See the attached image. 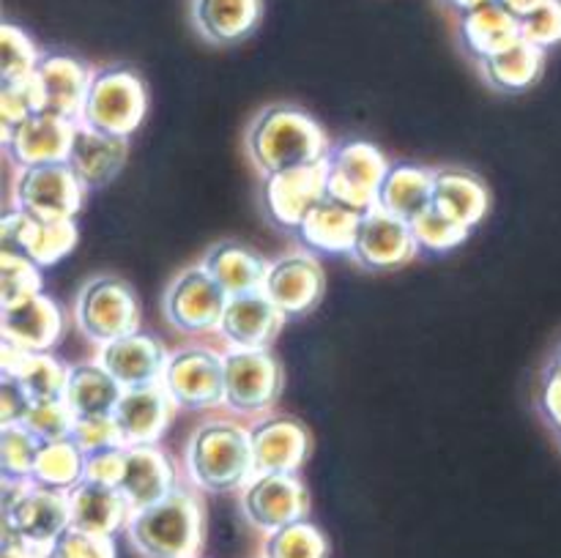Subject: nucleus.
<instances>
[{
    "label": "nucleus",
    "mask_w": 561,
    "mask_h": 558,
    "mask_svg": "<svg viewBox=\"0 0 561 558\" xmlns=\"http://www.w3.org/2000/svg\"><path fill=\"white\" fill-rule=\"evenodd\" d=\"M247 153L266 178L283 170L327 162L332 148L327 131L310 113L294 104H274L252 120L247 131Z\"/></svg>",
    "instance_id": "nucleus-1"
},
{
    "label": "nucleus",
    "mask_w": 561,
    "mask_h": 558,
    "mask_svg": "<svg viewBox=\"0 0 561 558\" xmlns=\"http://www.w3.org/2000/svg\"><path fill=\"white\" fill-rule=\"evenodd\" d=\"M186 474L206 492L241 490L255 476L250 427L233 419H208L186 443Z\"/></svg>",
    "instance_id": "nucleus-2"
},
{
    "label": "nucleus",
    "mask_w": 561,
    "mask_h": 558,
    "mask_svg": "<svg viewBox=\"0 0 561 558\" xmlns=\"http://www.w3.org/2000/svg\"><path fill=\"white\" fill-rule=\"evenodd\" d=\"M203 531V503L184 487H175L164 501L135 512L126 525L131 547L142 558H197Z\"/></svg>",
    "instance_id": "nucleus-3"
},
{
    "label": "nucleus",
    "mask_w": 561,
    "mask_h": 558,
    "mask_svg": "<svg viewBox=\"0 0 561 558\" xmlns=\"http://www.w3.org/2000/svg\"><path fill=\"white\" fill-rule=\"evenodd\" d=\"M148 113L146 82L131 66L93 71L80 124L115 137H131Z\"/></svg>",
    "instance_id": "nucleus-4"
},
{
    "label": "nucleus",
    "mask_w": 561,
    "mask_h": 558,
    "mask_svg": "<svg viewBox=\"0 0 561 558\" xmlns=\"http://www.w3.org/2000/svg\"><path fill=\"white\" fill-rule=\"evenodd\" d=\"M75 323L88 342L102 348L137 332L140 301L124 279L93 277L77 293Z\"/></svg>",
    "instance_id": "nucleus-5"
},
{
    "label": "nucleus",
    "mask_w": 561,
    "mask_h": 558,
    "mask_svg": "<svg viewBox=\"0 0 561 558\" xmlns=\"http://www.w3.org/2000/svg\"><path fill=\"white\" fill-rule=\"evenodd\" d=\"M71 528L69 492L47 490L31 479H3V531L53 547Z\"/></svg>",
    "instance_id": "nucleus-6"
},
{
    "label": "nucleus",
    "mask_w": 561,
    "mask_h": 558,
    "mask_svg": "<svg viewBox=\"0 0 561 558\" xmlns=\"http://www.w3.org/2000/svg\"><path fill=\"white\" fill-rule=\"evenodd\" d=\"M85 195L88 189L69 167V162L20 167L14 175V189H11L16 211L27 213L36 222L75 219L85 202Z\"/></svg>",
    "instance_id": "nucleus-7"
},
{
    "label": "nucleus",
    "mask_w": 561,
    "mask_h": 558,
    "mask_svg": "<svg viewBox=\"0 0 561 558\" xmlns=\"http://www.w3.org/2000/svg\"><path fill=\"white\" fill-rule=\"evenodd\" d=\"M387 170V156L373 142H343L327 159V197L359 213L373 211Z\"/></svg>",
    "instance_id": "nucleus-8"
},
{
    "label": "nucleus",
    "mask_w": 561,
    "mask_h": 558,
    "mask_svg": "<svg viewBox=\"0 0 561 558\" xmlns=\"http://www.w3.org/2000/svg\"><path fill=\"white\" fill-rule=\"evenodd\" d=\"M225 408L263 414L283 394V367L268 348H225Z\"/></svg>",
    "instance_id": "nucleus-9"
},
{
    "label": "nucleus",
    "mask_w": 561,
    "mask_h": 558,
    "mask_svg": "<svg viewBox=\"0 0 561 558\" xmlns=\"http://www.w3.org/2000/svg\"><path fill=\"white\" fill-rule=\"evenodd\" d=\"M230 295L203 266H190L168 284L162 310L170 326L186 337L217 334Z\"/></svg>",
    "instance_id": "nucleus-10"
},
{
    "label": "nucleus",
    "mask_w": 561,
    "mask_h": 558,
    "mask_svg": "<svg viewBox=\"0 0 561 558\" xmlns=\"http://www.w3.org/2000/svg\"><path fill=\"white\" fill-rule=\"evenodd\" d=\"M164 392L184 410H211L225 405V359L211 348H192L170 353L162 375Z\"/></svg>",
    "instance_id": "nucleus-11"
},
{
    "label": "nucleus",
    "mask_w": 561,
    "mask_h": 558,
    "mask_svg": "<svg viewBox=\"0 0 561 558\" xmlns=\"http://www.w3.org/2000/svg\"><path fill=\"white\" fill-rule=\"evenodd\" d=\"M241 512L252 528L272 534L296 520H307L310 496L299 474H257L241 487Z\"/></svg>",
    "instance_id": "nucleus-12"
},
{
    "label": "nucleus",
    "mask_w": 561,
    "mask_h": 558,
    "mask_svg": "<svg viewBox=\"0 0 561 558\" xmlns=\"http://www.w3.org/2000/svg\"><path fill=\"white\" fill-rule=\"evenodd\" d=\"M91 77L93 71L75 55L42 53V60L31 77L36 113H49L80 124Z\"/></svg>",
    "instance_id": "nucleus-13"
},
{
    "label": "nucleus",
    "mask_w": 561,
    "mask_h": 558,
    "mask_svg": "<svg viewBox=\"0 0 561 558\" xmlns=\"http://www.w3.org/2000/svg\"><path fill=\"white\" fill-rule=\"evenodd\" d=\"M261 290L283 312L285 321H290L310 315L321 304L327 277L312 252H294L268 263Z\"/></svg>",
    "instance_id": "nucleus-14"
},
{
    "label": "nucleus",
    "mask_w": 561,
    "mask_h": 558,
    "mask_svg": "<svg viewBox=\"0 0 561 558\" xmlns=\"http://www.w3.org/2000/svg\"><path fill=\"white\" fill-rule=\"evenodd\" d=\"M327 200V162L283 170L263 178V208L279 230L296 233L307 213Z\"/></svg>",
    "instance_id": "nucleus-15"
},
{
    "label": "nucleus",
    "mask_w": 561,
    "mask_h": 558,
    "mask_svg": "<svg viewBox=\"0 0 561 558\" xmlns=\"http://www.w3.org/2000/svg\"><path fill=\"white\" fill-rule=\"evenodd\" d=\"M416 255H420V246H416L411 222L392 217L381 208H373L362 217L354 252H351L356 266L365 271H394V268L409 266Z\"/></svg>",
    "instance_id": "nucleus-16"
},
{
    "label": "nucleus",
    "mask_w": 561,
    "mask_h": 558,
    "mask_svg": "<svg viewBox=\"0 0 561 558\" xmlns=\"http://www.w3.org/2000/svg\"><path fill=\"white\" fill-rule=\"evenodd\" d=\"M75 120L58 118L49 113H33L14 129L3 131L5 156L16 170L36 167V164L69 162L71 140H75Z\"/></svg>",
    "instance_id": "nucleus-17"
},
{
    "label": "nucleus",
    "mask_w": 561,
    "mask_h": 558,
    "mask_svg": "<svg viewBox=\"0 0 561 558\" xmlns=\"http://www.w3.org/2000/svg\"><path fill=\"white\" fill-rule=\"evenodd\" d=\"M252 463L257 474H299L310 454V432L294 416H263L250 427Z\"/></svg>",
    "instance_id": "nucleus-18"
},
{
    "label": "nucleus",
    "mask_w": 561,
    "mask_h": 558,
    "mask_svg": "<svg viewBox=\"0 0 561 558\" xmlns=\"http://www.w3.org/2000/svg\"><path fill=\"white\" fill-rule=\"evenodd\" d=\"M0 337L27 353H49L64 337V310L47 293H36L0 312Z\"/></svg>",
    "instance_id": "nucleus-19"
},
{
    "label": "nucleus",
    "mask_w": 561,
    "mask_h": 558,
    "mask_svg": "<svg viewBox=\"0 0 561 558\" xmlns=\"http://www.w3.org/2000/svg\"><path fill=\"white\" fill-rule=\"evenodd\" d=\"M173 410L175 403L164 392L162 383L124 388L113 410L124 446H153L162 441L173 421Z\"/></svg>",
    "instance_id": "nucleus-20"
},
{
    "label": "nucleus",
    "mask_w": 561,
    "mask_h": 558,
    "mask_svg": "<svg viewBox=\"0 0 561 558\" xmlns=\"http://www.w3.org/2000/svg\"><path fill=\"white\" fill-rule=\"evenodd\" d=\"M170 353L157 337L148 334H129L115 342L102 345L99 348V364L115 377L124 388L151 386V383H162L164 367H168Z\"/></svg>",
    "instance_id": "nucleus-21"
},
{
    "label": "nucleus",
    "mask_w": 561,
    "mask_h": 558,
    "mask_svg": "<svg viewBox=\"0 0 561 558\" xmlns=\"http://www.w3.org/2000/svg\"><path fill=\"white\" fill-rule=\"evenodd\" d=\"M285 315L268 301L263 290L230 295L219 321V339L228 348H266L283 328Z\"/></svg>",
    "instance_id": "nucleus-22"
},
{
    "label": "nucleus",
    "mask_w": 561,
    "mask_h": 558,
    "mask_svg": "<svg viewBox=\"0 0 561 558\" xmlns=\"http://www.w3.org/2000/svg\"><path fill=\"white\" fill-rule=\"evenodd\" d=\"M129 159V137L104 135L85 124H77L69 151V167L88 191L102 189L115 181Z\"/></svg>",
    "instance_id": "nucleus-23"
},
{
    "label": "nucleus",
    "mask_w": 561,
    "mask_h": 558,
    "mask_svg": "<svg viewBox=\"0 0 561 558\" xmlns=\"http://www.w3.org/2000/svg\"><path fill=\"white\" fill-rule=\"evenodd\" d=\"M175 468L168 454L153 446H126V468L118 490L129 501L131 512L164 501L175 490Z\"/></svg>",
    "instance_id": "nucleus-24"
},
{
    "label": "nucleus",
    "mask_w": 561,
    "mask_h": 558,
    "mask_svg": "<svg viewBox=\"0 0 561 558\" xmlns=\"http://www.w3.org/2000/svg\"><path fill=\"white\" fill-rule=\"evenodd\" d=\"M71 528L85 531L93 536H110L126 531L131 520V507L118 487L96 485V481H80L69 492Z\"/></svg>",
    "instance_id": "nucleus-25"
},
{
    "label": "nucleus",
    "mask_w": 561,
    "mask_h": 558,
    "mask_svg": "<svg viewBox=\"0 0 561 558\" xmlns=\"http://www.w3.org/2000/svg\"><path fill=\"white\" fill-rule=\"evenodd\" d=\"M365 213L345 208L334 200H323L307 213L305 222L296 230V239L312 255L351 257L356 244V233Z\"/></svg>",
    "instance_id": "nucleus-26"
},
{
    "label": "nucleus",
    "mask_w": 561,
    "mask_h": 558,
    "mask_svg": "<svg viewBox=\"0 0 561 558\" xmlns=\"http://www.w3.org/2000/svg\"><path fill=\"white\" fill-rule=\"evenodd\" d=\"M433 208L471 230L491 211V191L485 181L471 170H433Z\"/></svg>",
    "instance_id": "nucleus-27"
},
{
    "label": "nucleus",
    "mask_w": 561,
    "mask_h": 558,
    "mask_svg": "<svg viewBox=\"0 0 561 558\" xmlns=\"http://www.w3.org/2000/svg\"><path fill=\"white\" fill-rule=\"evenodd\" d=\"M197 33L211 44H239L257 31L263 0H192Z\"/></svg>",
    "instance_id": "nucleus-28"
},
{
    "label": "nucleus",
    "mask_w": 561,
    "mask_h": 558,
    "mask_svg": "<svg viewBox=\"0 0 561 558\" xmlns=\"http://www.w3.org/2000/svg\"><path fill=\"white\" fill-rule=\"evenodd\" d=\"M458 36L460 47L477 63H482V60L493 58V55L504 53L520 42V20L510 14L504 5L488 3L482 9L458 16Z\"/></svg>",
    "instance_id": "nucleus-29"
},
{
    "label": "nucleus",
    "mask_w": 561,
    "mask_h": 558,
    "mask_svg": "<svg viewBox=\"0 0 561 558\" xmlns=\"http://www.w3.org/2000/svg\"><path fill=\"white\" fill-rule=\"evenodd\" d=\"M433 206V170L420 164L398 162L389 164L381 186H378L376 208L392 217L414 222L416 217Z\"/></svg>",
    "instance_id": "nucleus-30"
},
{
    "label": "nucleus",
    "mask_w": 561,
    "mask_h": 558,
    "mask_svg": "<svg viewBox=\"0 0 561 558\" xmlns=\"http://www.w3.org/2000/svg\"><path fill=\"white\" fill-rule=\"evenodd\" d=\"M201 266L217 279V284L225 293L244 295L263 288L268 263L247 244L222 241V244H214L211 249L203 255Z\"/></svg>",
    "instance_id": "nucleus-31"
},
{
    "label": "nucleus",
    "mask_w": 561,
    "mask_h": 558,
    "mask_svg": "<svg viewBox=\"0 0 561 558\" xmlns=\"http://www.w3.org/2000/svg\"><path fill=\"white\" fill-rule=\"evenodd\" d=\"M124 386L104 370L99 361L69 367V381H66V405L75 414V419L88 416H110L118 405Z\"/></svg>",
    "instance_id": "nucleus-32"
},
{
    "label": "nucleus",
    "mask_w": 561,
    "mask_h": 558,
    "mask_svg": "<svg viewBox=\"0 0 561 558\" xmlns=\"http://www.w3.org/2000/svg\"><path fill=\"white\" fill-rule=\"evenodd\" d=\"M480 69L488 85L496 88V91L526 93L540 82L542 71H546V53L520 38L518 44H513L504 53L482 60Z\"/></svg>",
    "instance_id": "nucleus-33"
},
{
    "label": "nucleus",
    "mask_w": 561,
    "mask_h": 558,
    "mask_svg": "<svg viewBox=\"0 0 561 558\" xmlns=\"http://www.w3.org/2000/svg\"><path fill=\"white\" fill-rule=\"evenodd\" d=\"M82 479H85V452L71 438L42 443L31 470L33 485L71 492Z\"/></svg>",
    "instance_id": "nucleus-34"
},
{
    "label": "nucleus",
    "mask_w": 561,
    "mask_h": 558,
    "mask_svg": "<svg viewBox=\"0 0 561 558\" xmlns=\"http://www.w3.org/2000/svg\"><path fill=\"white\" fill-rule=\"evenodd\" d=\"M263 558H329V542L310 520H296L266 534Z\"/></svg>",
    "instance_id": "nucleus-35"
},
{
    "label": "nucleus",
    "mask_w": 561,
    "mask_h": 558,
    "mask_svg": "<svg viewBox=\"0 0 561 558\" xmlns=\"http://www.w3.org/2000/svg\"><path fill=\"white\" fill-rule=\"evenodd\" d=\"M411 230H414L420 252H431V255H447V252L458 249L471 233L466 224L455 222L453 217H447V213L433 206L411 222Z\"/></svg>",
    "instance_id": "nucleus-36"
},
{
    "label": "nucleus",
    "mask_w": 561,
    "mask_h": 558,
    "mask_svg": "<svg viewBox=\"0 0 561 558\" xmlns=\"http://www.w3.org/2000/svg\"><path fill=\"white\" fill-rule=\"evenodd\" d=\"M38 60H42V53L31 42V36L22 27L5 22L0 27V85L33 77Z\"/></svg>",
    "instance_id": "nucleus-37"
},
{
    "label": "nucleus",
    "mask_w": 561,
    "mask_h": 558,
    "mask_svg": "<svg viewBox=\"0 0 561 558\" xmlns=\"http://www.w3.org/2000/svg\"><path fill=\"white\" fill-rule=\"evenodd\" d=\"M14 381L22 383L33 403L36 399H64L69 370L53 353H31Z\"/></svg>",
    "instance_id": "nucleus-38"
},
{
    "label": "nucleus",
    "mask_w": 561,
    "mask_h": 558,
    "mask_svg": "<svg viewBox=\"0 0 561 558\" xmlns=\"http://www.w3.org/2000/svg\"><path fill=\"white\" fill-rule=\"evenodd\" d=\"M77 246V224L75 219H58V222H36V230L27 244V260L38 268H53L64 260Z\"/></svg>",
    "instance_id": "nucleus-39"
},
{
    "label": "nucleus",
    "mask_w": 561,
    "mask_h": 558,
    "mask_svg": "<svg viewBox=\"0 0 561 558\" xmlns=\"http://www.w3.org/2000/svg\"><path fill=\"white\" fill-rule=\"evenodd\" d=\"M42 441L25 425L0 427V474L3 479H31Z\"/></svg>",
    "instance_id": "nucleus-40"
},
{
    "label": "nucleus",
    "mask_w": 561,
    "mask_h": 558,
    "mask_svg": "<svg viewBox=\"0 0 561 558\" xmlns=\"http://www.w3.org/2000/svg\"><path fill=\"white\" fill-rule=\"evenodd\" d=\"M36 293H42V268L27 257L0 252V301L3 306L20 304Z\"/></svg>",
    "instance_id": "nucleus-41"
},
{
    "label": "nucleus",
    "mask_w": 561,
    "mask_h": 558,
    "mask_svg": "<svg viewBox=\"0 0 561 558\" xmlns=\"http://www.w3.org/2000/svg\"><path fill=\"white\" fill-rule=\"evenodd\" d=\"M22 425L42 443L64 441V438H71L75 414L69 410L66 399H36Z\"/></svg>",
    "instance_id": "nucleus-42"
},
{
    "label": "nucleus",
    "mask_w": 561,
    "mask_h": 558,
    "mask_svg": "<svg viewBox=\"0 0 561 558\" xmlns=\"http://www.w3.org/2000/svg\"><path fill=\"white\" fill-rule=\"evenodd\" d=\"M520 38L535 47H540L542 53L559 47L561 44V0H546L542 5H537L535 11H529L526 16H520Z\"/></svg>",
    "instance_id": "nucleus-43"
},
{
    "label": "nucleus",
    "mask_w": 561,
    "mask_h": 558,
    "mask_svg": "<svg viewBox=\"0 0 561 558\" xmlns=\"http://www.w3.org/2000/svg\"><path fill=\"white\" fill-rule=\"evenodd\" d=\"M71 441H75L85 454L102 452V449H110V446H124V438H121L118 421H115L113 414L75 419V427H71Z\"/></svg>",
    "instance_id": "nucleus-44"
},
{
    "label": "nucleus",
    "mask_w": 561,
    "mask_h": 558,
    "mask_svg": "<svg viewBox=\"0 0 561 558\" xmlns=\"http://www.w3.org/2000/svg\"><path fill=\"white\" fill-rule=\"evenodd\" d=\"M53 558H115V545L110 536L66 528L53 545Z\"/></svg>",
    "instance_id": "nucleus-45"
},
{
    "label": "nucleus",
    "mask_w": 561,
    "mask_h": 558,
    "mask_svg": "<svg viewBox=\"0 0 561 558\" xmlns=\"http://www.w3.org/2000/svg\"><path fill=\"white\" fill-rule=\"evenodd\" d=\"M33 113H36V98H33L31 77L0 85V126H3V131L14 129L16 124L31 118Z\"/></svg>",
    "instance_id": "nucleus-46"
},
{
    "label": "nucleus",
    "mask_w": 561,
    "mask_h": 558,
    "mask_svg": "<svg viewBox=\"0 0 561 558\" xmlns=\"http://www.w3.org/2000/svg\"><path fill=\"white\" fill-rule=\"evenodd\" d=\"M126 468V446H110L102 452L85 454V479L96 481V485L118 487L124 479Z\"/></svg>",
    "instance_id": "nucleus-47"
},
{
    "label": "nucleus",
    "mask_w": 561,
    "mask_h": 558,
    "mask_svg": "<svg viewBox=\"0 0 561 558\" xmlns=\"http://www.w3.org/2000/svg\"><path fill=\"white\" fill-rule=\"evenodd\" d=\"M33 230H36V219L16 211V208H9L3 219H0V252L27 257V244H31Z\"/></svg>",
    "instance_id": "nucleus-48"
},
{
    "label": "nucleus",
    "mask_w": 561,
    "mask_h": 558,
    "mask_svg": "<svg viewBox=\"0 0 561 558\" xmlns=\"http://www.w3.org/2000/svg\"><path fill=\"white\" fill-rule=\"evenodd\" d=\"M33 399L14 377H0V427L22 425Z\"/></svg>",
    "instance_id": "nucleus-49"
},
{
    "label": "nucleus",
    "mask_w": 561,
    "mask_h": 558,
    "mask_svg": "<svg viewBox=\"0 0 561 558\" xmlns=\"http://www.w3.org/2000/svg\"><path fill=\"white\" fill-rule=\"evenodd\" d=\"M540 408H542V416L548 419V425L557 430L561 441V377L553 375V372H546V383H542V394H540Z\"/></svg>",
    "instance_id": "nucleus-50"
},
{
    "label": "nucleus",
    "mask_w": 561,
    "mask_h": 558,
    "mask_svg": "<svg viewBox=\"0 0 561 558\" xmlns=\"http://www.w3.org/2000/svg\"><path fill=\"white\" fill-rule=\"evenodd\" d=\"M3 558H53V547L3 531Z\"/></svg>",
    "instance_id": "nucleus-51"
},
{
    "label": "nucleus",
    "mask_w": 561,
    "mask_h": 558,
    "mask_svg": "<svg viewBox=\"0 0 561 558\" xmlns=\"http://www.w3.org/2000/svg\"><path fill=\"white\" fill-rule=\"evenodd\" d=\"M499 5H504V9L510 11V14H515L520 20V16H526L529 11H535L537 5H542L546 0H496Z\"/></svg>",
    "instance_id": "nucleus-52"
},
{
    "label": "nucleus",
    "mask_w": 561,
    "mask_h": 558,
    "mask_svg": "<svg viewBox=\"0 0 561 558\" xmlns=\"http://www.w3.org/2000/svg\"><path fill=\"white\" fill-rule=\"evenodd\" d=\"M442 3L447 5V9L453 11V14L463 16V14H469V11H477V9H482V5H488V3H496V0H442Z\"/></svg>",
    "instance_id": "nucleus-53"
},
{
    "label": "nucleus",
    "mask_w": 561,
    "mask_h": 558,
    "mask_svg": "<svg viewBox=\"0 0 561 558\" xmlns=\"http://www.w3.org/2000/svg\"><path fill=\"white\" fill-rule=\"evenodd\" d=\"M548 372H553V375L561 377V348L557 350V356H553V361H551V367H548Z\"/></svg>",
    "instance_id": "nucleus-54"
}]
</instances>
